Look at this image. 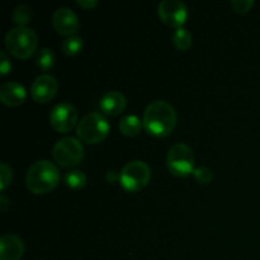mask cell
<instances>
[{
	"label": "cell",
	"instance_id": "1",
	"mask_svg": "<svg viewBox=\"0 0 260 260\" xmlns=\"http://www.w3.org/2000/svg\"><path fill=\"white\" fill-rule=\"evenodd\" d=\"M142 124L147 134L156 137H165L170 135L177 124V112L168 102H151L145 109Z\"/></svg>",
	"mask_w": 260,
	"mask_h": 260
},
{
	"label": "cell",
	"instance_id": "2",
	"mask_svg": "<svg viewBox=\"0 0 260 260\" xmlns=\"http://www.w3.org/2000/svg\"><path fill=\"white\" fill-rule=\"evenodd\" d=\"M60 182V172L53 162L48 160H38L28 169L27 188L35 194H46L57 187Z\"/></svg>",
	"mask_w": 260,
	"mask_h": 260
},
{
	"label": "cell",
	"instance_id": "3",
	"mask_svg": "<svg viewBox=\"0 0 260 260\" xmlns=\"http://www.w3.org/2000/svg\"><path fill=\"white\" fill-rule=\"evenodd\" d=\"M38 45V37L33 29L28 27H15L5 36V46L8 51L17 58L30 57Z\"/></svg>",
	"mask_w": 260,
	"mask_h": 260
},
{
	"label": "cell",
	"instance_id": "4",
	"mask_svg": "<svg viewBox=\"0 0 260 260\" xmlns=\"http://www.w3.org/2000/svg\"><path fill=\"white\" fill-rule=\"evenodd\" d=\"M108 119L101 113H90L81 118L76 127V135L85 144H99L109 134Z\"/></svg>",
	"mask_w": 260,
	"mask_h": 260
},
{
	"label": "cell",
	"instance_id": "5",
	"mask_svg": "<svg viewBox=\"0 0 260 260\" xmlns=\"http://www.w3.org/2000/svg\"><path fill=\"white\" fill-rule=\"evenodd\" d=\"M169 172L175 177H187L194 172V154L188 145L183 142L173 145L167 155Z\"/></svg>",
	"mask_w": 260,
	"mask_h": 260
},
{
	"label": "cell",
	"instance_id": "6",
	"mask_svg": "<svg viewBox=\"0 0 260 260\" xmlns=\"http://www.w3.org/2000/svg\"><path fill=\"white\" fill-rule=\"evenodd\" d=\"M151 178L150 167L144 161L134 160L122 168L119 173V183L128 192H137L147 185Z\"/></svg>",
	"mask_w": 260,
	"mask_h": 260
},
{
	"label": "cell",
	"instance_id": "7",
	"mask_svg": "<svg viewBox=\"0 0 260 260\" xmlns=\"http://www.w3.org/2000/svg\"><path fill=\"white\" fill-rule=\"evenodd\" d=\"M55 161L62 168L75 167L84 157V147L75 137H63L58 140L52 150Z\"/></svg>",
	"mask_w": 260,
	"mask_h": 260
},
{
	"label": "cell",
	"instance_id": "8",
	"mask_svg": "<svg viewBox=\"0 0 260 260\" xmlns=\"http://www.w3.org/2000/svg\"><path fill=\"white\" fill-rule=\"evenodd\" d=\"M78 122V111L70 103H58L50 113V123L55 131L66 134L75 127Z\"/></svg>",
	"mask_w": 260,
	"mask_h": 260
},
{
	"label": "cell",
	"instance_id": "9",
	"mask_svg": "<svg viewBox=\"0 0 260 260\" xmlns=\"http://www.w3.org/2000/svg\"><path fill=\"white\" fill-rule=\"evenodd\" d=\"M157 13L162 23L177 29L183 27L188 18L187 7L179 0H162L157 7Z\"/></svg>",
	"mask_w": 260,
	"mask_h": 260
},
{
	"label": "cell",
	"instance_id": "10",
	"mask_svg": "<svg viewBox=\"0 0 260 260\" xmlns=\"http://www.w3.org/2000/svg\"><path fill=\"white\" fill-rule=\"evenodd\" d=\"M57 80L50 74L37 76L30 86V95L37 103H47L57 93Z\"/></svg>",
	"mask_w": 260,
	"mask_h": 260
},
{
	"label": "cell",
	"instance_id": "11",
	"mask_svg": "<svg viewBox=\"0 0 260 260\" xmlns=\"http://www.w3.org/2000/svg\"><path fill=\"white\" fill-rule=\"evenodd\" d=\"M52 25L57 33L70 37L78 32L80 23L73 10L69 8H58L52 15Z\"/></svg>",
	"mask_w": 260,
	"mask_h": 260
},
{
	"label": "cell",
	"instance_id": "12",
	"mask_svg": "<svg viewBox=\"0 0 260 260\" xmlns=\"http://www.w3.org/2000/svg\"><path fill=\"white\" fill-rule=\"evenodd\" d=\"M24 254V243L13 234H7L0 239V260H20Z\"/></svg>",
	"mask_w": 260,
	"mask_h": 260
},
{
	"label": "cell",
	"instance_id": "13",
	"mask_svg": "<svg viewBox=\"0 0 260 260\" xmlns=\"http://www.w3.org/2000/svg\"><path fill=\"white\" fill-rule=\"evenodd\" d=\"M27 98L24 86L15 81L4 83L0 88V101L9 107H18Z\"/></svg>",
	"mask_w": 260,
	"mask_h": 260
},
{
	"label": "cell",
	"instance_id": "14",
	"mask_svg": "<svg viewBox=\"0 0 260 260\" xmlns=\"http://www.w3.org/2000/svg\"><path fill=\"white\" fill-rule=\"evenodd\" d=\"M126 104L127 102L123 94L116 90L106 93L99 102L102 112L108 116H117V114L122 113L126 108Z\"/></svg>",
	"mask_w": 260,
	"mask_h": 260
},
{
	"label": "cell",
	"instance_id": "15",
	"mask_svg": "<svg viewBox=\"0 0 260 260\" xmlns=\"http://www.w3.org/2000/svg\"><path fill=\"white\" fill-rule=\"evenodd\" d=\"M142 122L141 119L139 118L137 116H129L123 117V118L119 121V131L124 135V136L128 137H135L140 134L142 128Z\"/></svg>",
	"mask_w": 260,
	"mask_h": 260
},
{
	"label": "cell",
	"instance_id": "16",
	"mask_svg": "<svg viewBox=\"0 0 260 260\" xmlns=\"http://www.w3.org/2000/svg\"><path fill=\"white\" fill-rule=\"evenodd\" d=\"M173 45L179 51H187L192 46V35L185 28H178L172 37Z\"/></svg>",
	"mask_w": 260,
	"mask_h": 260
},
{
	"label": "cell",
	"instance_id": "17",
	"mask_svg": "<svg viewBox=\"0 0 260 260\" xmlns=\"http://www.w3.org/2000/svg\"><path fill=\"white\" fill-rule=\"evenodd\" d=\"M63 179H65L66 185L73 189H80L86 184V175L81 170H70L66 173Z\"/></svg>",
	"mask_w": 260,
	"mask_h": 260
},
{
	"label": "cell",
	"instance_id": "18",
	"mask_svg": "<svg viewBox=\"0 0 260 260\" xmlns=\"http://www.w3.org/2000/svg\"><path fill=\"white\" fill-rule=\"evenodd\" d=\"M36 61H37L38 68L46 71L53 68V65H55L56 62V56L50 48H41V50L37 52Z\"/></svg>",
	"mask_w": 260,
	"mask_h": 260
},
{
	"label": "cell",
	"instance_id": "19",
	"mask_svg": "<svg viewBox=\"0 0 260 260\" xmlns=\"http://www.w3.org/2000/svg\"><path fill=\"white\" fill-rule=\"evenodd\" d=\"M83 40L79 36H70V37H66L62 42V51L65 55L68 56H74L78 55L81 50H83Z\"/></svg>",
	"mask_w": 260,
	"mask_h": 260
},
{
	"label": "cell",
	"instance_id": "20",
	"mask_svg": "<svg viewBox=\"0 0 260 260\" xmlns=\"http://www.w3.org/2000/svg\"><path fill=\"white\" fill-rule=\"evenodd\" d=\"M32 18V10L27 4H19L13 10V19L18 27H24Z\"/></svg>",
	"mask_w": 260,
	"mask_h": 260
},
{
	"label": "cell",
	"instance_id": "21",
	"mask_svg": "<svg viewBox=\"0 0 260 260\" xmlns=\"http://www.w3.org/2000/svg\"><path fill=\"white\" fill-rule=\"evenodd\" d=\"M13 179V170L12 168L9 167L5 162H2L0 164V188L2 190H4L8 185L12 183Z\"/></svg>",
	"mask_w": 260,
	"mask_h": 260
},
{
	"label": "cell",
	"instance_id": "22",
	"mask_svg": "<svg viewBox=\"0 0 260 260\" xmlns=\"http://www.w3.org/2000/svg\"><path fill=\"white\" fill-rule=\"evenodd\" d=\"M193 174H194L196 179L200 183H202V184H207L213 178V172L208 167L197 168V169H194Z\"/></svg>",
	"mask_w": 260,
	"mask_h": 260
},
{
	"label": "cell",
	"instance_id": "23",
	"mask_svg": "<svg viewBox=\"0 0 260 260\" xmlns=\"http://www.w3.org/2000/svg\"><path fill=\"white\" fill-rule=\"evenodd\" d=\"M254 5L253 0H233L231 2V7L235 9L238 13H246L251 9Z\"/></svg>",
	"mask_w": 260,
	"mask_h": 260
},
{
	"label": "cell",
	"instance_id": "24",
	"mask_svg": "<svg viewBox=\"0 0 260 260\" xmlns=\"http://www.w3.org/2000/svg\"><path fill=\"white\" fill-rule=\"evenodd\" d=\"M10 69H12V63H10L9 58H8V55L4 51H0V73H2V75H7L10 71Z\"/></svg>",
	"mask_w": 260,
	"mask_h": 260
},
{
	"label": "cell",
	"instance_id": "25",
	"mask_svg": "<svg viewBox=\"0 0 260 260\" xmlns=\"http://www.w3.org/2000/svg\"><path fill=\"white\" fill-rule=\"evenodd\" d=\"M78 5H80L84 9H93L94 7L98 5V2L96 0H78Z\"/></svg>",
	"mask_w": 260,
	"mask_h": 260
},
{
	"label": "cell",
	"instance_id": "26",
	"mask_svg": "<svg viewBox=\"0 0 260 260\" xmlns=\"http://www.w3.org/2000/svg\"><path fill=\"white\" fill-rule=\"evenodd\" d=\"M106 179L108 180L109 183H114V182H117V180H119V175L117 174L116 172H113V170H112V172H107Z\"/></svg>",
	"mask_w": 260,
	"mask_h": 260
},
{
	"label": "cell",
	"instance_id": "27",
	"mask_svg": "<svg viewBox=\"0 0 260 260\" xmlns=\"http://www.w3.org/2000/svg\"><path fill=\"white\" fill-rule=\"evenodd\" d=\"M7 207H8L7 197H5L4 194H2L0 196V211H3V212H4V211L7 210Z\"/></svg>",
	"mask_w": 260,
	"mask_h": 260
}]
</instances>
